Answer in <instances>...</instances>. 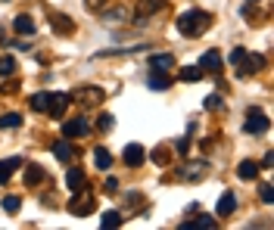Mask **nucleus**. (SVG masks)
Returning a JSON list of instances; mask_svg holds the SVG:
<instances>
[{"instance_id":"1","label":"nucleus","mask_w":274,"mask_h":230,"mask_svg":"<svg viewBox=\"0 0 274 230\" xmlns=\"http://www.w3.org/2000/svg\"><path fill=\"white\" fill-rule=\"evenodd\" d=\"M206 28H209V13H203V10H187L184 16H178V31L187 37H197Z\"/></svg>"},{"instance_id":"2","label":"nucleus","mask_w":274,"mask_h":230,"mask_svg":"<svg viewBox=\"0 0 274 230\" xmlns=\"http://www.w3.org/2000/svg\"><path fill=\"white\" fill-rule=\"evenodd\" d=\"M268 128H271L268 115L262 109H249V115H246V134H265Z\"/></svg>"},{"instance_id":"3","label":"nucleus","mask_w":274,"mask_h":230,"mask_svg":"<svg viewBox=\"0 0 274 230\" xmlns=\"http://www.w3.org/2000/svg\"><path fill=\"white\" fill-rule=\"evenodd\" d=\"M72 103V97L69 94H53L50 97V106H47V112L53 115V119H62V112H66V106Z\"/></svg>"},{"instance_id":"4","label":"nucleus","mask_w":274,"mask_h":230,"mask_svg":"<svg viewBox=\"0 0 274 230\" xmlns=\"http://www.w3.org/2000/svg\"><path fill=\"white\" fill-rule=\"evenodd\" d=\"M88 131H91V128H88L85 119H69V122L62 125V134H66V137H85Z\"/></svg>"},{"instance_id":"5","label":"nucleus","mask_w":274,"mask_h":230,"mask_svg":"<svg viewBox=\"0 0 274 230\" xmlns=\"http://www.w3.org/2000/svg\"><path fill=\"white\" fill-rule=\"evenodd\" d=\"M206 168H209L206 162H193V165H187L184 171H178V177H181V180H200V177L206 174Z\"/></svg>"},{"instance_id":"6","label":"nucleus","mask_w":274,"mask_h":230,"mask_svg":"<svg viewBox=\"0 0 274 230\" xmlns=\"http://www.w3.org/2000/svg\"><path fill=\"white\" fill-rule=\"evenodd\" d=\"M200 68H203V72H221V53H218V50H209V53H203V59H200Z\"/></svg>"},{"instance_id":"7","label":"nucleus","mask_w":274,"mask_h":230,"mask_svg":"<svg viewBox=\"0 0 274 230\" xmlns=\"http://www.w3.org/2000/svg\"><path fill=\"white\" fill-rule=\"evenodd\" d=\"M69 212H72V215H91V212H94V199H91V196H81V199L75 196V199L69 202Z\"/></svg>"},{"instance_id":"8","label":"nucleus","mask_w":274,"mask_h":230,"mask_svg":"<svg viewBox=\"0 0 274 230\" xmlns=\"http://www.w3.org/2000/svg\"><path fill=\"white\" fill-rule=\"evenodd\" d=\"M215 227V218L203 215V218H193V221H181V230H212Z\"/></svg>"},{"instance_id":"9","label":"nucleus","mask_w":274,"mask_h":230,"mask_svg":"<svg viewBox=\"0 0 274 230\" xmlns=\"http://www.w3.org/2000/svg\"><path fill=\"white\" fill-rule=\"evenodd\" d=\"M146 84L153 87V90H168L172 87V78L165 72H150V78H146Z\"/></svg>"},{"instance_id":"10","label":"nucleus","mask_w":274,"mask_h":230,"mask_svg":"<svg viewBox=\"0 0 274 230\" xmlns=\"http://www.w3.org/2000/svg\"><path fill=\"white\" fill-rule=\"evenodd\" d=\"M172 65H175V56H172V53L150 56V68H153V72H165V68H172Z\"/></svg>"},{"instance_id":"11","label":"nucleus","mask_w":274,"mask_h":230,"mask_svg":"<svg viewBox=\"0 0 274 230\" xmlns=\"http://www.w3.org/2000/svg\"><path fill=\"white\" fill-rule=\"evenodd\" d=\"M125 162L128 165H140L143 162V146L140 143H128L125 146Z\"/></svg>"},{"instance_id":"12","label":"nucleus","mask_w":274,"mask_h":230,"mask_svg":"<svg viewBox=\"0 0 274 230\" xmlns=\"http://www.w3.org/2000/svg\"><path fill=\"white\" fill-rule=\"evenodd\" d=\"M159 7H162V0H140L137 4V22H143L150 13H156Z\"/></svg>"},{"instance_id":"13","label":"nucleus","mask_w":274,"mask_h":230,"mask_svg":"<svg viewBox=\"0 0 274 230\" xmlns=\"http://www.w3.org/2000/svg\"><path fill=\"white\" fill-rule=\"evenodd\" d=\"M234 209H237V196H234V193H224V196L218 199V218H227Z\"/></svg>"},{"instance_id":"14","label":"nucleus","mask_w":274,"mask_h":230,"mask_svg":"<svg viewBox=\"0 0 274 230\" xmlns=\"http://www.w3.org/2000/svg\"><path fill=\"white\" fill-rule=\"evenodd\" d=\"M262 65H265V59H262V56H249V53H246V56H243V62H240V75H249V72H259Z\"/></svg>"},{"instance_id":"15","label":"nucleus","mask_w":274,"mask_h":230,"mask_svg":"<svg viewBox=\"0 0 274 230\" xmlns=\"http://www.w3.org/2000/svg\"><path fill=\"white\" fill-rule=\"evenodd\" d=\"M66 183H69V190H81V187H85V171H81V168H69Z\"/></svg>"},{"instance_id":"16","label":"nucleus","mask_w":274,"mask_h":230,"mask_svg":"<svg viewBox=\"0 0 274 230\" xmlns=\"http://www.w3.org/2000/svg\"><path fill=\"white\" fill-rule=\"evenodd\" d=\"M13 28H16V34H34V19L31 16H16Z\"/></svg>"},{"instance_id":"17","label":"nucleus","mask_w":274,"mask_h":230,"mask_svg":"<svg viewBox=\"0 0 274 230\" xmlns=\"http://www.w3.org/2000/svg\"><path fill=\"white\" fill-rule=\"evenodd\" d=\"M256 174H259V165H256V162H249V159L240 162V168H237V177H240V180H252Z\"/></svg>"},{"instance_id":"18","label":"nucleus","mask_w":274,"mask_h":230,"mask_svg":"<svg viewBox=\"0 0 274 230\" xmlns=\"http://www.w3.org/2000/svg\"><path fill=\"white\" fill-rule=\"evenodd\" d=\"M22 165V159H7V162H0V183H4V180H10V174H13V168H19Z\"/></svg>"},{"instance_id":"19","label":"nucleus","mask_w":274,"mask_h":230,"mask_svg":"<svg viewBox=\"0 0 274 230\" xmlns=\"http://www.w3.org/2000/svg\"><path fill=\"white\" fill-rule=\"evenodd\" d=\"M53 156H56L59 162H72V146H69L66 140H59V143H53Z\"/></svg>"},{"instance_id":"20","label":"nucleus","mask_w":274,"mask_h":230,"mask_svg":"<svg viewBox=\"0 0 274 230\" xmlns=\"http://www.w3.org/2000/svg\"><path fill=\"white\" fill-rule=\"evenodd\" d=\"M200 78H203V68H197V65H187V68H181V81L193 84V81H200Z\"/></svg>"},{"instance_id":"21","label":"nucleus","mask_w":274,"mask_h":230,"mask_svg":"<svg viewBox=\"0 0 274 230\" xmlns=\"http://www.w3.org/2000/svg\"><path fill=\"white\" fill-rule=\"evenodd\" d=\"M50 97H53V94H34V97H31V109H34V112H47Z\"/></svg>"},{"instance_id":"22","label":"nucleus","mask_w":274,"mask_h":230,"mask_svg":"<svg viewBox=\"0 0 274 230\" xmlns=\"http://www.w3.org/2000/svg\"><path fill=\"white\" fill-rule=\"evenodd\" d=\"M41 180H44V168H37V165H28L25 168V183L34 187V183H41Z\"/></svg>"},{"instance_id":"23","label":"nucleus","mask_w":274,"mask_h":230,"mask_svg":"<svg viewBox=\"0 0 274 230\" xmlns=\"http://www.w3.org/2000/svg\"><path fill=\"white\" fill-rule=\"evenodd\" d=\"M22 125V115L19 112H7V115H0V128H19Z\"/></svg>"},{"instance_id":"24","label":"nucleus","mask_w":274,"mask_h":230,"mask_svg":"<svg viewBox=\"0 0 274 230\" xmlns=\"http://www.w3.org/2000/svg\"><path fill=\"white\" fill-rule=\"evenodd\" d=\"M100 227H109V230H112V227H122V215H119V212H106V215L100 218Z\"/></svg>"},{"instance_id":"25","label":"nucleus","mask_w":274,"mask_h":230,"mask_svg":"<svg viewBox=\"0 0 274 230\" xmlns=\"http://www.w3.org/2000/svg\"><path fill=\"white\" fill-rule=\"evenodd\" d=\"M16 72V59L13 56H0V78H10Z\"/></svg>"},{"instance_id":"26","label":"nucleus","mask_w":274,"mask_h":230,"mask_svg":"<svg viewBox=\"0 0 274 230\" xmlns=\"http://www.w3.org/2000/svg\"><path fill=\"white\" fill-rule=\"evenodd\" d=\"M94 162H97V168H109V165H112V156H109L106 149H97V152H94Z\"/></svg>"},{"instance_id":"27","label":"nucleus","mask_w":274,"mask_h":230,"mask_svg":"<svg viewBox=\"0 0 274 230\" xmlns=\"http://www.w3.org/2000/svg\"><path fill=\"white\" fill-rule=\"evenodd\" d=\"M50 25H56L62 34H69V31H72V22H69L66 16H50Z\"/></svg>"},{"instance_id":"28","label":"nucleus","mask_w":274,"mask_h":230,"mask_svg":"<svg viewBox=\"0 0 274 230\" xmlns=\"http://www.w3.org/2000/svg\"><path fill=\"white\" fill-rule=\"evenodd\" d=\"M112 125H115V122H112V115H109V112H103L100 119H97V128H100V131H112Z\"/></svg>"},{"instance_id":"29","label":"nucleus","mask_w":274,"mask_h":230,"mask_svg":"<svg viewBox=\"0 0 274 230\" xmlns=\"http://www.w3.org/2000/svg\"><path fill=\"white\" fill-rule=\"evenodd\" d=\"M19 205H22V202H19V196H7V199H4V209H7L10 215H16V212H19Z\"/></svg>"},{"instance_id":"30","label":"nucleus","mask_w":274,"mask_h":230,"mask_svg":"<svg viewBox=\"0 0 274 230\" xmlns=\"http://www.w3.org/2000/svg\"><path fill=\"white\" fill-rule=\"evenodd\" d=\"M259 193H262V202H268V205L274 202V187H271V183H262Z\"/></svg>"},{"instance_id":"31","label":"nucleus","mask_w":274,"mask_h":230,"mask_svg":"<svg viewBox=\"0 0 274 230\" xmlns=\"http://www.w3.org/2000/svg\"><path fill=\"white\" fill-rule=\"evenodd\" d=\"M243 56H246V50H243V47L230 50V65H240V62H243Z\"/></svg>"},{"instance_id":"32","label":"nucleus","mask_w":274,"mask_h":230,"mask_svg":"<svg viewBox=\"0 0 274 230\" xmlns=\"http://www.w3.org/2000/svg\"><path fill=\"white\" fill-rule=\"evenodd\" d=\"M125 16H128V10H112V13H106L109 22H125Z\"/></svg>"},{"instance_id":"33","label":"nucleus","mask_w":274,"mask_h":230,"mask_svg":"<svg viewBox=\"0 0 274 230\" xmlns=\"http://www.w3.org/2000/svg\"><path fill=\"white\" fill-rule=\"evenodd\" d=\"M218 106H221V97H218V94H212V97L206 100V109H218Z\"/></svg>"},{"instance_id":"34","label":"nucleus","mask_w":274,"mask_h":230,"mask_svg":"<svg viewBox=\"0 0 274 230\" xmlns=\"http://www.w3.org/2000/svg\"><path fill=\"white\" fill-rule=\"evenodd\" d=\"M106 190H109V193H115V190H119V180L109 177V180H106Z\"/></svg>"},{"instance_id":"35","label":"nucleus","mask_w":274,"mask_h":230,"mask_svg":"<svg viewBox=\"0 0 274 230\" xmlns=\"http://www.w3.org/2000/svg\"><path fill=\"white\" fill-rule=\"evenodd\" d=\"M85 4H88V7H91V10H100V7H103V4H106V0H85Z\"/></svg>"},{"instance_id":"36","label":"nucleus","mask_w":274,"mask_h":230,"mask_svg":"<svg viewBox=\"0 0 274 230\" xmlns=\"http://www.w3.org/2000/svg\"><path fill=\"white\" fill-rule=\"evenodd\" d=\"M187 149H190V143H187V140H178V152H181V156H184Z\"/></svg>"}]
</instances>
